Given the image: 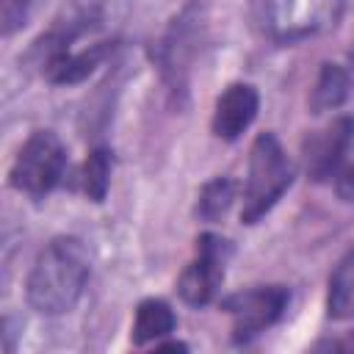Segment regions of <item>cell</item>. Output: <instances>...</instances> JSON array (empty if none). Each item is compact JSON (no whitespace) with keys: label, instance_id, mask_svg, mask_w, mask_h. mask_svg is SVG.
<instances>
[{"label":"cell","instance_id":"11","mask_svg":"<svg viewBox=\"0 0 354 354\" xmlns=\"http://www.w3.org/2000/svg\"><path fill=\"white\" fill-rule=\"evenodd\" d=\"M177 318L174 310L163 301V299H144L136 310V321H133V343L144 346L149 340H158L169 332H174Z\"/></svg>","mask_w":354,"mask_h":354},{"label":"cell","instance_id":"15","mask_svg":"<svg viewBox=\"0 0 354 354\" xmlns=\"http://www.w3.org/2000/svg\"><path fill=\"white\" fill-rule=\"evenodd\" d=\"M28 6L30 0H0V14H3V33L11 36L19 30L28 19Z\"/></svg>","mask_w":354,"mask_h":354},{"label":"cell","instance_id":"3","mask_svg":"<svg viewBox=\"0 0 354 354\" xmlns=\"http://www.w3.org/2000/svg\"><path fill=\"white\" fill-rule=\"evenodd\" d=\"M293 183V166L274 133H260L249 152V171L243 188L241 218L246 224L260 221Z\"/></svg>","mask_w":354,"mask_h":354},{"label":"cell","instance_id":"9","mask_svg":"<svg viewBox=\"0 0 354 354\" xmlns=\"http://www.w3.org/2000/svg\"><path fill=\"white\" fill-rule=\"evenodd\" d=\"M108 50H111L108 41H97L83 50H61V53H50L39 58V66L50 83L69 86V83H80L83 77H88L97 69V64L108 55Z\"/></svg>","mask_w":354,"mask_h":354},{"label":"cell","instance_id":"5","mask_svg":"<svg viewBox=\"0 0 354 354\" xmlns=\"http://www.w3.org/2000/svg\"><path fill=\"white\" fill-rule=\"evenodd\" d=\"M290 293L285 285H254L238 290L221 301V307L232 315V340L249 343L274 326L288 310Z\"/></svg>","mask_w":354,"mask_h":354},{"label":"cell","instance_id":"12","mask_svg":"<svg viewBox=\"0 0 354 354\" xmlns=\"http://www.w3.org/2000/svg\"><path fill=\"white\" fill-rule=\"evenodd\" d=\"M351 91V80H348V72L337 64H324L321 72H318V80L313 86V94H310V108L313 113H324V111H335L346 102Z\"/></svg>","mask_w":354,"mask_h":354},{"label":"cell","instance_id":"6","mask_svg":"<svg viewBox=\"0 0 354 354\" xmlns=\"http://www.w3.org/2000/svg\"><path fill=\"white\" fill-rule=\"evenodd\" d=\"M230 257V243L218 235H202L196 241V257L185 266L177 279V293L191 307H205L216 299L224 279V263Z\"/></svg>","mask_w":354,"mask_h":354},{"label":"cell","instance_id":"2","mask_svg":"<svg viewBox=\"0 0 354 354\" xmlns=\"http://www.w3.org/2000/svg\"><path fill=\"white\" fill-rule=\"evenodd\" d=\"M343 0H249L257 30L279 44L301 41L335 28Z\"/></svg>","mask_w":354,"mask_h":354},{"label":"cell","instance_id":"4","mask_svg":"<svg viewBox=\"0 0 354 354\" xmlns=\"http://www.w3.org/2000/svg\"><path fill=\"white\" fill-rule=\"evenodd\" d=\"M64 166H66V152L61 138L53 130H33L11 163L8 183L19 194L41 199L61 183Z\"/></svg>","mask_w":354,"mask_h":354},{"label":"cell","instance_id":"16","mask_svg":"<svg viewBox=\"0 0 354 354\" xmlns=\"http://www.w3.org/2000/svg\"><path fill=\"white\" fill-rule=\"evenodd\" d=\"M337 194L343 199H354V163L337 177Z\"/></svg>","mask_w":354,"mask_h":354},{"label":"cell","instance_id":"14","mask_svg":"<svg viewBox=\"0 0 354 354\" xmlns=\"http://www.w3.org/2000/svg\"><path fill=\"white\" fill-rule=\"evenodd\" d=\"M108 185H111V152L102 149V147H97L86 158V166H83V188H86L88 199L102 202L105 194H108Z\"/></svg>","mask_w":354,"mask_h":354},{"label":"cell","instance_id":"10","mask_svg":"<svg viewBox=\"0 0 354 354\" xmlns=\"http://www.w3.org/2000/svg\"><path fill=\"white\" fill-rule=\"evenodd\" d=\"M326 313L335 321L354 318V246L337 260L335 271L329 274V293H326Z\"/></svg>","mask_w":354,"mask_h":354},{"label":"cell","instance_id":"1","mask_svg":"<svg viewBox=\"0 0 354 354\" xmlns=\"http://www.w3.org/2000/svg\"><path fill=\"white\" fill-rule=\"evenodd\" d=\"M88 271H91L88 254L77 238L72 235L53 238L39 252L28 274V282H25L28 304L41 315L69 313L86 290Z\"/></svg>","mask_w":354,"mask_h":354},{"label":"cell","instance_id":"17","mask_svg":"<svg viewBox=\"0 0 354 354\" xmlns=\"http://www.w3.org/2000/svg\"><path fill=\"white\" fill-rule=\"evenodd\" d=\"M351 64H354V50H351Z\"/></svg>","mask_w":354,"mask_h":354},{"label":"cell","instance_id":"13","mask_svg":"<svg viewBox=\"0 0 354 354\" xmlns=\"http://www.w3.org/2000/svg\"><path fill=\"white\" fill-rule=\"evenodd\" d=\"M235 199V185L230 177H216L210 183H205L202 194H199V205H196V216L205 221H216L221 218L230 205Z\"/></svg>","mask_w":354,"mask_h":354},{"label":"cell","instance_id":"8","mask_svg":"<svg viewBox=\"0 0 354 354\" xmlns=\"http://www.w3.org/2000/svg\"><path fill=\"white\" fill-rule=\"evenodd\" d=\"M260 97L257 88L249 83H232L216 100L213 108V133L224 141H235L257 116Z\"/></svg>","mask_w":354,"mask_h":354},{"label":"cell","instance_id":"7","mask_svg":"<svg viewBox=\"0 0 354 354\" xmlns=\"http://www.w3.org/2000/svg\"><path fill=\"white\" fill-rule=\"evenodd\" d=\"M354 141V119L337 116L324 130L313 133L304 141V166L313 180H329L337 174L348 147Z\"/></svg>","mask_w":354,"mask_h":354}]
</instances>
